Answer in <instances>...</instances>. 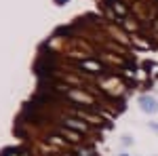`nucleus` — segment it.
Listing matches in <instances>:
<instances>
[{"label":"nucleus","mask_w":158,"mask_h":156,"mask_svg":"<svg viewBox=\"0 0 158 156\" xmlns=\"http://www.w3.org/2000/svg\"><path fill=\"white\" fill-rule=\"evenodd\" d=\"M139 106H141V110L148 112V114H154V112L158 110V103L154 101V97H148V95L139 97Z\"/></svg>","instance_id":"nucleus-1"},{"label":"nucleus","mask_w":158,"mask_h":156,"mask_svg":"<svg viewBox=\"0 0 158 156\" xmlns=\"http://www.w3.org/2000/svg\"><path fill=\"white\" fill-rule=\"evenodd\" d=\"M65 124L68 127H72V129H76V131H89V124H85V122H80V120H76V118H68L65 120Z\"/></svg>","instance_id":"nucleus-2"},{"label":"nucleus","mask_w":158,"mask_h":156,"mask_svg":"<svg viewBox=\"0 0 158 156\" xmlns=\"http://www.w3.org/2000/svg\"><path fill=\"white\" fill-rule=\"evenodd\" d=\"M82 65H85V68H89V70H93V72H101V65H99V63H95V61H82Z\"/></svg>","instance_id":"nucleus-3"},{"label":"nucleus","mask_w":158,"mask_h":156,"mask_svg":"<svg viewBox=\"0 0 158 156\" xmlns=\"http://www.w3.org/2000/svg\"><path fill=\"white\" fill-rule=\"evenodd\" d=\"M131 144H133L131 135H124V137H122V145H131Z\"/></svg>","instance_id":"nucleus-4"},{"label":"nucleus","mask_w":158,"mask_h":156,"mask_svg":"<svg viewBox=\"0 0 158 156\" xmlns=\"http://www.w3.org/2000/svg\"><path fill=\"white\" fill-rule=\"evenodd\" d=\"M120 156H129V154H120Z\"/></svg>","instance_id":"nucleus-5"}]
</instances>
